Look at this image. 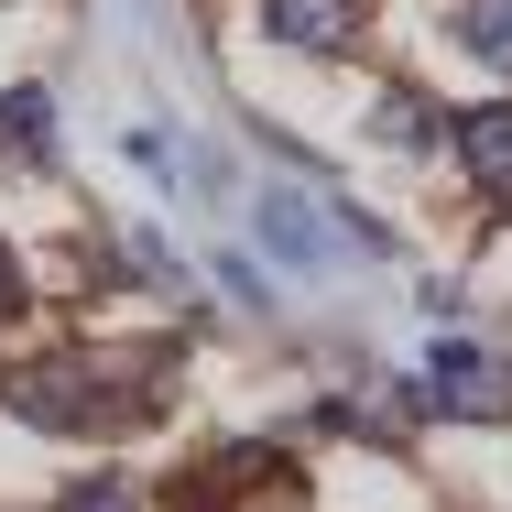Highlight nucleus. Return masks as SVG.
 <instances>
[{
    "label": "nucleus",
    "instance_id": "obj_3",
    "mask_svg": "<svg viewBox=\"0 0 512 512\" xmlns=\"http://www.w3.org/2000/svg\"><path fill=\"white\" fill-rule=\"evenodd\" d=\"M120 382L109 371H88V360H44V371H22L11 382V404H22V425H55V436H88V425H120L131 404H109Z\"/></svg>",
    "mask_w": 512,
    "mask_h": 512
},
{
    "label": "nucleus",
    "instance_id": "obj_1",
    "mask_svg": "<svg viewBox=\"0 0 512 512\" xmlns=\"http://www.w3.org/2000/svg\"><path fill=\"white\" fill-rule=\"evenodd\" d=\"M251 229H262V251H273L284 273H306V284L393 262V240H382V229H371L360 207H338L327 186H306V175H273V186L251 197Z\"/></svg>",
    "mask_w": 512,
    "mask_h": 512
},
{
    "label": "nucleus",
    "instance_id": "obj_4",
    "mask_svg": "<svg viewBox=\"0 0 512 512\" xmlns=\"http://www.w3.org/2000/svg\"><path fill=\"white\" fill-rule=\"evenodd\" d=\"M262 22H273L284 55H338L360 33V0H262Z\"/></svg>",
    "mask_w": 512,
    "mask_h": 512
},
{
    "label": "nucleus",
    "instance_id": "obj_10",
    "mask_svg": "<svg viewBox=\"0 0 512 512\" xmlns=\"http://www.w3.org/2000/svg\"><path fill=\"white\" fill-rule=\"evenodd\" d=\"M11 295H22V284H11V262H0V316H11Z\"/></svg>",
    "mask_w": 512,
    "mask_h": 512
},
{
    "label": "nucleus",
    "instance_id": "obj_5",
    "mask_svg": "<svg viewBox=\"0 0 512 512\" xmlns=\"http://www.w3.org/2000/svg\"><path fill=\"white\" fill-rule=\"evenodd\" d=\"M458 164H469V186L491 207H512V109H469L458 120Z\"/></svg>",
    "mask_w": 512,
    "mask_h": 512
},
{
    "label": "nucleus",
    "instance_id": "obj_2",
    "mask_svg": "<svg viewBox=\"0 0 512 512\" xmlns=\"http://www.w3.org/2000/svg\"><path fill=\"white\" fill-rule=\"evenodd\" d=\"M414 404L425 414H469V425H512V360L502 349H469V338H436Z\"/></svg>",
    "mask_w": 512,
    "mask_h": 512
},
{
    "label": "nucleus",
    "instance_id": "obj_7",
    "mask_svg": "<svg viewBox=\"0 0 512 512\" xmlns=\"http://www.w3.org/2000/svg\"><path fill=\"white\" fill-rule=\"evenodd\" d=\"M458 44H469V66L512 77V0H458Z\"/></svg>",
    "mask_w": 512,
    "mask_h": 512
},
{
    "label": "nucleus",
    "instance_id": "obj_9",
    "mask_svg": "<svg viewBox=\"0 0 512 512\" xmlns=\"http://www.w3.org/2000/svg\"><path fill=\"white\" fill-rule=\"evenodd\" d=\"M55 512H142V491H131V480H77Z\"/></svg>",
    "mask_w": 512,
    "mask_h": 512
},
{
    "label": "nucleus",
    "instance_id": "obj_8",
    "mask_svg": "<svg viewBox=\"0 0 512 512\" xmlns=\"http://www.w3.org/2000/svg\"><path fill=\"white\" fill-rule=\"evenodd\" d=\"M0 153H22V164L55 153V99H44V88H11V99H0Z\"/></svg>",
    "mask_w": 512,
    "mask_h": 512
},
{
    "label": "nucleus",
    "instance_id": "obj_6",
    "mask_svg": "<svg viewBox=\"0 0 512 512\" xmlns=\"http://www.w3.org/2000/svg\"><path fill=\"white\" fill-rule=\"evenodd\" d=\"M371 131H382V153H436V142H458V131L436 120V99H414V88H393V99L371 109Z\"/></svg>",
    "mask_w": 512,
    "mask_h": 512
}]
</instances>
